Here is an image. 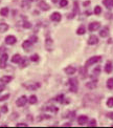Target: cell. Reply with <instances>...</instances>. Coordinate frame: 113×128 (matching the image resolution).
I'll return each mask as SVG.
<instances>
[{"label":"cell","mask_w":113,"mask_h":128,"mask_svg":"<svg viewBox=\"0 0 113 128\" xmlns=\"http://www.w3.org/2000/svg\"><path fill=\"white\" fill-rule=\"evenodd\" d=\"M22 26H23V28H31V23H29L28 21H23Z\"/></svg>","instance_id":"cell-31"},{"label":"cell","mask_w":113,"mask_h":128,"mask_svg":"<svg viewBox=\"0 0 113 128\" xmlns=\"http://www.w3.org/2000/svg\"><path fill=\"white\" fill-rule=\"evenodd\" d=\"M51 44H52V41L50 38H47L45 41V47L46 50H51Z\"/></svg>","instance_id":"cell-26"},{"label":"cell","mask_w":113,"mask_h":128,"mask_svg":"<svg viewBox=\"0 0 113 128\" xmlns=\"http://www.w3.org/2000/svg\"><path fill=\"white\" fill-rule=\"evenodd\" d=\"M99 43V38L95 35H91L88 38V44L89 45H95Z\"/></svg>","instance_id":"cell-9"},{"label":"cell","mask_w":113,"mask_h":128,"mask_svg":"<svg viewBox=\"0 0 113 128\" xmlns=\"http://www.w3.org/2000/svg\"><path fill=\"white\" fill-rule=\"evenodd\" d=\"M93 13H94V15H100V14H102V8L100 6V5H96V6L94 8Z\"/></svg>","instance_id":"cell-28"},{"label":"cell","mask_w":113,"mask_h":128,"mask_svg":"<svg viewBox=\"0 0 113 128\" xmlns=\"http://www.w3.org/2000/svg\"><path fill=\"white\" fill-rule=\"evenodd\" d=\"M29 40L33 42V43H36V42H38V37L37 36H30V38H29Z\"/></svg>","instance_id":"cell-35"},{"label":"cell","mask_w":113,"mask_h":128,"mask_svg":"<svg viewBox=\"0 0 113 128\" xmlns=\"http://www.w3.org/2000/svg\"><path fill=\"white\" fill-rule=\"evenodd\" d=\"M96 85H98V83H96V80H94V81H90L86 83V87L89 89H93L96 87Z\"/></svg>","instance_id":"cell-20"},{"label":"cell","mask_w":113,"mask_h":128,"mask_svg":"<svg viewBox=\"0 0 113 128\" xmlns=\"http://www.w3.org/2000/svg\"><path fill=\"white\" fill-rule=\"evenodd\" d=\"M51 1H52V2H53V3H57V2H58V1H59V0H51Z\"/></svg>","instance_id":"cell-44"},{"label":"cell","mask_w":113,"mask_h":128,"mask_svg":"<svg viewBox=\"0 0 113 128\" xmlns=\"http://www.w3.org/2000/svg\"><path fill=\"white\" fill-rule=\"evenodd\" d=\"M39 59H40V57H39V55H38V54H34V55H31L29 57V60L31 62H37V61H39Z\"/></svg>","instance_id":"cell-27"},{"label":"cell","mask_w":113,"mask_h":128,"mask_svg":"<svg viewBox=\"0 0 113 128\" xmlns=\"http://www.w3.org/2000/svg\"><path fill=\"white\" fill-rule=\"evenodd\" d=\"M16 126H17V127H27L28 125H27V124H25V123H18Z\"/></svg>","instance_id":"cell-38"},{"label":"cell","mask_w":113,"mask_h":128,"mask_svg":"<svg viewBox=\"0 0 113 128\" xmlns=\"http://www.w3.org/2000/svg\"><path fill=\"white\" fill-rule=\"evenodd\" d=\"M106 116H108V118H109V119L113 120V111H112V112H108V114H107Z\"/></svg>","instance_id":"cell-39"},{"label":"cell","mask_w":113,"mask_h":128,"mask_svg":"<svg viewBox=\"0 0 113 128\" xmlns=\"http://www.w3.org/2000/svg\"><path fill=\"white\" fill-rule=\"evenodd\" d=\"M68 85H69V90L71 92H78V89H79V82H78V79L75 78H71L68 80Z\"/></svg>","instance_id":"cell-1"},{"label":"cell","mask_w":113,"mask_h":128,"mask_svg":"<svg viewBox=\"0 0 113 128\" xmlns=\"http://www.w3.org/2000/svg\"><path fill=\"white\" fill-rule=\"evenodd\" d=\"M68 5V0H60V8H65Z\"/></svg>","instance_id":"cell-32"},{"label":"cell","mask_w":113,"mask_h":128,"mask_svg":"<svg viewBox=\"0 0 113 128\" xmlns=\"http://www.w3.org/2000/svg\"><path fill=\"white\" fill-rule=\"evenodd\" d=\"M108 35H109V28H107V26H105L104 28H102L100 30V36L102 37V38H106Z\"/></svg>","instance_id":"cell-12"},{"label":"cell","mask_w":113,"mask_h":128,"mask_svg":"<svg viewBox=\"0 0 113 128\" xmlns=\"http://www.w3.org/2000/svg\"><path fill=\"white\" fill-rule=\"evenodd\" d=\"M16 42H17V38L13 35H9L5 38V43H6L7 45H13V44L16 43Z\"/></svg>","instance_id":"cell-8"},{"label":"cell","mask_w":113,"mask_h":128,"mask_svg":"<svg viewBox=\"0 0 113 128\" xmlns=\"http://www.w3.org/2000/svg\"><path fill=\"white\" fill-rule=\"evenodd\" d=\"M8 30V24L4 22H0V33H5Z\"/></svg>","instance_id":"cell-18"},{"label":"cell","mask_w":113,"mask_h":128,"mask_svg":"<svg viewBox=\"0 0 113 128\" xmlns=\"http://www.w3.org/2000/svg\"><path fill=\"white\" fill-rule=\"evenodd\" d=\"M12 80H13L12 76H3V77L0 78V82H2L4 84H7V83H9L10 81H12Z\"/></svg>","instance_id":"cell-13"},{"label":"cell","mask_w":113,"mask_h":128,"mask_svg":"<svg viewBox=\"0 0 113 128\" xmlns=\"http://www.w3.org/2000/svg\"><path fill=\"white\" fill-rule=\"evenodd\" d=\"M43 109L45 111H51V112H55V114H57L59 111V108L56 107V106H47V107H44Z\"/></svg>","instance_id":"cell-19"},{"label":"cell","mask_w":113,"mask_h":128,"mask_svg":"<svg viewBox=\"0 0 113 128\" xmlns=\"http://www.w3.org/2000/svg\"><path fill=\"white\" fill-rule=\"evenodd\" d=\"M100 72H101V66H96L93 70V74L94 76H98V74H100Z\"/></svg>","instance_id":"cell-33"},{"label":"cell","mask_w":113,"mask_h":128,"mask_svg":"<svg viewBox=\"0 0 113 128\" xmlns=\"http://www.w3.org/2000/svg\"><path fill=\"white\" fill-rule=\"evenodd\" d=\"M64 99H65L64 94H58L57 97L55 98V101H56V102H59V103H63L64 102Z\"/></svg>","instance_id":"cell-25"},{"label":"cell","mask_w":113,"mask_h":128,"mask_svg":"<svg viewBox=\"0 0 113 128\" xmlns=\"http://www.w3.org/2000/svg\"><path fill=\"white\" fill-rule=\"evenodd\" d=\"M101 28V23L98 22V21H93V22H90L88 25V30L89 32H95Z\"/></svg>","instance_id":"cell-5"},{"label":"cell","mask_w":113,"mask_h":128,"mask_svg":"<svg viewBox=\"0 0 113 128\" xmlns=\"http://www.w3.org/2000/svg\"><path fill=\"white\" fill-rule=\"evenodd\" d=\"M7 60H8V56L6 52H3L0 57V68L3 69L6 67V63H7Z\"/></svg>","instance_id":"cell-3"},{"label":"cell","mask_w":113,"mask_h":128,"mask_svg":"<svg viewBox=\"0 0 113 128\" xmlns=\"http://www.w3.org/2000/svg\"><path fill=\"white\" fill-rule=\"evenodd\" d=\"M64 126H71V124L70 123H65V124H64Z\"/></svg>","instance_id":"cell-42"},{"label":"cell","mask_w":113,"mask_h":128,"mask_svg":"<svg viewBox=\"0 0 113 128\" xmlns=\"http://www.w3.org/2000/svg\"><path fill=\"white\" fill-rule=\"evenodd\" d=\"M102 61V56H93V57H90L89 59L86 61L85 63V67H89L91 65H93V64H96Z\"/></svg>","instance_id":"cell-2"},{"label":"cell","mask_w":113,"mask_h":128,"mask_svg":"<svg viewBox=\"0 0 113 128\" xmlns=\"http://www.w3.org/2000/svg\"><path fill=\"white\" fill-rule=\"evenodd\" d=\"M88 122V116H80L79 118H78V124L79 125H81V126H83V125H85L86 123Z\"/></svg>","instance_id":"cell-10"},{"label":"cell","mask_w":113,"mask_h":128,"mask_svg":"<svg viewBox=\"0 0 113 128\" xmlns=\"http://www.w3.org/2000/svg\"><path fill=\"white\" fill-rule=\"evenodd\" d=\"M38 8H39L41 10H44V12H46V10H48L50 8L49 4L46 3L44 0H40V2L38 3Z\"/></svg>","instance_id":"cell-7"},{"label":"cell","mask_w":113,"mask_h":128,"mask_svg":"<svg viewBox=\"0 0 113 128\" xmlns=\"http://www.w3.org/2000/svg\"><path fill=\"white\" fill-rule=\"evenodd\" d=\"M88 126H91V127H95L96 126V120H94V119H92L90 122H89V124H88Z\"/></svg>","instance_id":"cell-34"},{"label":"cell","mask_w":113,"mask_h":128,"mask_svg":"<svg viewBox=\"0 0 113 128\" xmlns=\"http://www.w3.org/2000/svg\"><path fill=\"white\" fill-rule=\"evenodd\" d=\"M103 4L108 10L113 8V0H103Z\"/></svg>","instance_id":"cell-15"},{"label":"cell","mask_w":113,"mask_h":128,"mask_svg":"<svg viewBox=\"0 0 113 128\" xmlns=\"http://www.w3.org/2000/svg\"><path fill=\"white\" fill-rule=\"evenodd\" d=\"M0 110L2 111V112H4V114H6L7 112V106L6 105H3V106H1V108H0Z\"/></svg>","instance_id":"cell-36"},{"label":"cell","mask_w":113,"mask_h":128,"mask_svg":"<svg viewBox=\"0 0 113 128\" xmlns=\"http://www.w3.org/2000/svg\"><path fill=\"white\" fill-rule=\"evenodd\" d=\"M107 106L108 107H113V97H110L108 100H107Z\"/></svg>","instance_id":"cell-29"},{"label":"cell","mask_w":113,"mask_h":128,"mask_svg":"<svg viewBox=\"0 0 113 128\" xmlns=\"http://www.w3.org/2000/svg\"><path fill=\"white\" fill-rule=\"evenodd\" d=\"M64 70H65V72L67 74H69V76H72V74H74L75 72H77V68H75L74 66H72V65H69L64 69Z\"/></svg>","instance_id":"cell-11"},{"label":"cell","mask_w":113,"mask_h":128,"mask_svg":"<svg viewBox=\"0 0 113 128\" xmlns=\"http://www.w3.org/2000/svg\"><path fill=\"white\" fill-rule=\"evenodd\" d=\"M28 102H29V104H30V105L36 104V103L38 102V98H37V96H35V94L30 96L29 99H28Z\"/></svg>","instance_id":"cell-22"},{"label":"cell","mask_w":113,"mask_h":128,"mask_svg":"<svg viewBox=\"0 0 113 128\" xmlns=\"http://www.w3.org/2000/svg\"><path fill=\"white\" fill-rule=\"evenodd\" d=\"M112 69H113L112 63H111V61H108L106 63V65H105V72H106V74H111Z\"/></svg>","instance_id":"cell-14"},{"label":"cell","mask_w":113,"mask_h":128,"mask_svg":"<svg viewBox=\"0 0 113 128\" xmlns=\"http://www.w3.org/2000/svg\"><path fill=\"white\" fill-rule=\"evenodd\" d=\"M8 98H9V94H6L2 96V97H0V101H4V100H7Z\"/></svg>","instance_id":"cell-37"},{"label":"cell","mask_w":113,"mask_h":128,"mask_svg":"<svg viewBox=\"0 0 113 128\" xmlns=\"http://www.w3.org/2000/svg\"><path fill=\"white\" fill-rule=\"evenodd\" d=\"M21 60H22V57H21L19 54L14 55V56H13V58H12V62H13V63H16V64L20 63V62H21Z\"/></svg>","instance_id":"cell-16"},{"label":"cell","mask_w":113,"mask_h":128,"mask_svg":"<svg viewBox=\"0 0 113 128\" xmlns=\"http://www.w3.org/2000/svg\"><path fill=\"white\" fill-rule=\"evenodd\" d=\"M106 85H107V88L112 90L113 89V78H110V79L107 80V84Z\"/></svg>","instance_id":"cell-24"},{"label":"cell","mask_w":113,"mask_h":128,"mask_svg":"<svg viewBox=\"0 0 113 128\" xmlns=\"http://www.w3.org/2000/svg\"><path fill=\"white\" fill-rule=\"evenodd\" d=\"M33 44H34L33 42H31V41L28 39V40H25V41H23V43H22V47H23L24 50H28L29 47H30L31 45H33Z\"/></svg>","instance_id":"cell-17"},{"label":"cell","mask_w":113,"mask_h":128,"mask_svg":"<svg viewBox=\"0 0 113 128\" xmlns=\"http://www.w3.org/2000/svg\"><path fill=\"white\" fill-rule=\"evenodd\" d=\"M86 33V28H85V25H81L79 26V28L77 30V35H84Z\"/></svg>","instance_id":"cell-21"},{"label":"cell","mask_w":113,"mask_h":128,"mask_svg":"<svg viewBox=\"0 0 113 128\" xmlns=\"http://www.w3.org/2000/svg\"><path fill=\"white\" fill-rule=\"evenodd\" d=\"M50 20L53 21V22H60V21L62 20V15L59 12H53L50 15Z\"/></svg>","instance_id":"cell-6"},{"label":"cell","mask_w":113,"mask_h":128,"mask_svg":"<svg viewBox=\"0 0 113 128\" xmlns=\"http://www.w3.org/2000/svg\"><path fill=\"white\" fill-rule=\"evenodd\" d=\"M29 2H36V1H38V0H28Z\"/></svg>","instance_id":"cell-43"},{"label":"cell","mask_w":113,"mask_h":128,"mask_svg":"<svg viewBox=\"0 0 113 128\" xmlns=\"http://www.w3.org/2000/svg\"><path fill=\"white\" fill-rule=\"evenodd\" d=\"M89 4H90V1H85V2L83 3V5H84V6H88Z\"/></svg>","instance_id":"cell-40"},{"label":"cell","mask_w":113,"mask_h":128,"mask_svg":"<svg viewBox=\"0 0 113 128\" xmlns=\"http://www.w3.org/2000/svg\"><path fill=\"white\" fill-rule=\"evenodd\" d=\"M19 64H21V67L27 66V59H26V58H22V60H21V62Z\"/></svg>","instance_id":"cell-30"},{"label":"cell","mask_w":113,"mask_h":128,"mask_svg":"<svg viewBox=\"0 0 113 128\" xmlns=\"http://www.w3.org/2000/svg\"><path fill=\"white\" fill-rule=\"evenodd\" d=\"M2 90H4V86H3L2 84H0V92H1Z\"/></svg>","instance_id":"cell-41"},{"label":"cell","mask_w":113,"mask_h":128,"mask_svg":"<svg viewBox=\"0 0 113 128\" xmlns=\"http://www.w3.org/2000/svg\"><path fill=\"white\" fill-rule=\"evenodd\" d=\"M28 102V99L26 96H21V97L19 99H17V101H16V105L18 106V107H23V106Z\"/></svg>","instance_id":"cell-4"},{"label":"cell","mask_w":113,"mask_h":128,"mask_svg":"<svg viewBox=\"0 0 113 128\" xmlns=\"http://www.w3.org/2000/svg\"><path fill=\"white\" fill-rule=\"evenodd\" d=\"M8 8H2L1 10H0V15L2 16V17H6V16L8 15Z\"/></svg>","instance_id":"cell-23"}]
</instances>
